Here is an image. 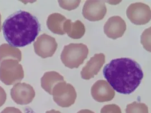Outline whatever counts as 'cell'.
<instances>
[{"mask_svg": "<svg viewBox=\"0 0 151 113\" xmlns=\"http://www.w3.org/2000/svg\"><path fill=\"white\" fill-rule=\"evenodd\" d=\"M1 13H0V32H1Z\"/></svg>", "mask_w": 151, "mask_h": 113, "instance_id": "obj_25", "label": "cell"}, {"mask_svg": "<svg viewBox=\"0 0 151 113\" xmlns=\"http://www.w3.org/2000/svg\"><path fill=\"white\" fill-rule=\"evenodd\" d=\"M2 28L4 38L10 45L23 48L35 41L41 30V24L30 12L19 10L6 18Z\"/></svg>", "mask_w": 151, "mask_h": 113, "instance_id": "obj_2", "label": "cell"}, {"mask_svg": "<svg viewBox=\"0 0 151 113\" xmlns=\"http://www.w3.org/2000/svg\"><path fill=\"white\" fill-rule=\"evenodd\" d=\"M1 113H23L20 110L15 107H7L4 109Z\"/></svg>", "mask_w": 151, "mask_h": 113, "instance_id": "obj_22", "label": "cell"}, {"mask_svg": "<svg viewBox=\"0 0 151 113\" xmlns=\"http://www.w3.org/2000/svg\"><path fill=\"white\" fill-rule=\"evenodd\" d=\"M89 50L83 43H70L64 46L61 60L64 65L70 69L78 68L87 59Z\"/></svg>", "mask_w": 151, "mask_h": 113, "instance_id": "obj_3", "label": "cell"}, {"mask_svg": "<svg viewBox=\"0 0 151 113\" xmlns=\"http://www.w3.org/2000/svg\"><path fill=\"white\" fill-rule=\"evenodd\" d=\"M16 60L2 61L0 64V80L7 86L18 83L24 77L23 68Z\"/></svg>", "mask_w": 151, "mask_h": 113, "instance_id": "obj_4", "label": "cell"}, {"mask_svg": "<svg viewBox=\"0 0 151 113\" xmlns=\"http://www.w3.org/2000/svg\"><path fill=\"white\" fill-rule=\"evenodd\" d=\"M101 113H122L120 107L116 104L105 105L101 110Z\"/></svg>", "mask_w": 151, "mask_h": 113, "instance_id": "obj_20", "label": "cell"}, {"mask_svg": "<svg viewBox=\"0 0 151 113\" xmlns=\"http://www.w3.org/2000/svg\"><path fill=\"white\" fill-rule=\"evenodd\" d=\"M58 4L61 8L71 11L79 6L81 4V1H59Z\"/></svg>", "mask_w": 151, "mask_h": 113, "instance_id": "obj_19", "label": "cell"}, {"mask_svg": "<svg viewBox=\"0 0 151 113\" xmlns=\"http://www.w3.org/2000/svg\"><path fill=\"white\" fill-rule=\"evenodd\" d=\"M105 63V54H95L83 68L81 71V78L85 80L93 78L98 74Z\"/></svg>", "mask_w": 151, "mask_h": 113, "instance_id": "obj_12", "label": "cell"}, {"mask_svg": "<svg viewBox=\"0 0 151 113\" xmlns=\"http://www.w3.org/2000/svg\"><path fill=\"white\" fill-rule=\"evenodd\" d=\"M126 113H148V107L144 103L134 101L127 105Z\"/></svg>", "mask_w": 151, "mask_h": 113, "instance_id": "obj_17", "label": "cell"}, {"mask_svg": "<svg viewBox=\"0 0 151 113\" xmlns=\"http://www.w3.org/2000/svg\"><path fill=\"white\" fill-rule=\"evenodd\" d=\"M91 91L93 99L99 102L111 101L115 95V91L105 80H99L96 82Z\"/></svg>", "mask_w": 151, "mask_h": 113, "instance_id": "obj_10", "label": "cell"}, {"mask_svg": "<svg viewBox=\"0 0 151 113\" xmlns=\"http://www.w3.org/2000/svg\"><path fill=\"white\" fill-rule=\"evenodd\" d=\"M127 30L125 22L119 16L109 18L104 25V32L109 38L116 40L122 37Z\"/></svg>", "mask_w": 151, "mask_h": 113, "instance_id": "obj_11", "label": "cell"}, {"mask_svg": "<svg viewBox=\"0 0 151 113\" xmlns=\"http://www.w3.org/2000/svg\"><path fill=\"white\" fill-rule=\"evenodd\" d=\"M77 113H95L92 111L88 110V109H83L79 111Z\"/></svg>", "mask_w": 151, "mask_h": 113, "instance_id": "obj_23", "label": "cell"}, {"mask_svg": "<svg viewBox=\"0 0 151 113\" xmlns=\"http://www.w3.org/2000/svg\"><path fill=\"white\" fill-rule=\"evenodd\" d=\"M67 19L60 13H53L48 16L47 20V26L48 30L55 34L64 35L65 23Z\"/></svg>", "mask_w": 151, "mask_h": 113, "instance_id": "obj_14", "label": "cell"}, {"mask_svg": "<svg viewBox=\"0 0 151 113\" xmlns=\"http://www.w3.org/2000/svg\"><path fill=\"white\" fill-rule=\"evenodd\" d=\"M141 43L147 51H151V27L145 30L142 33Z\"/></svg>", "mask_w": 151, "mask_h": 113, "instance_id": "obj_18", "label": "cell"}, {"mask_svg": "<svg viewBox=\"0 0 151 113\" xmlns=\"http://www.w3.org/2000/svg\"><path fill=\"white\" fill-rule=\"evenodd\" d=\"M127 15L130 21L134 24L145 25L151 20V9L145 4L135 2L128 6Z\"/></svg>", "mask_w": 151, "mask_h": 113, "instance_id": "obj_6", "label": "cell"}, {"mask_svg": "<svg viewBox=\"0 0 151 113\" xmlns=\"http://www.w3.org/2000/svg\"><path fill=\"white\" fill-rule=\"evenodd\" d=\"M33 46L35 54L43 59H46L53 56L58 44L55 38L44 33L38 37Z\"/></svg>", "mask_w": 151, "mask_h": 113, "instance_id": "obj_7", "label": "cell"}, {"mask_svg": "<svg viewBox=\"0 0 151 113\" xmlns=\"http://www.w3.org/2000/svg\"><path fill=\"white\" fill-rule=\"evenodd\" d=\"M64 31L68 36L73 39H80L86 33V28L80 20L72 22L70 19H67L64 26Z\"/></svg>", "mask_w": 151, "mask_h": 113, "instance_id": "obj_15", "label": "cell"}, {"mask_svg": "<svg viewBox=\"0 0 151 113\" xmlns=\"http://www.w3.org/2000/svg\"><path fill=\"white\" fill-rule=\"evenodd\" d=\"M103 74L114 90L124 95L133 93L144 77L139 64L127 58L111 60L104 66Z\"/></svg>", "mask_w": 151, "mask_h": 113, "instance_id": "obj_1", "label": "cell"}, {"mask_svg": "<svg viewBox=\"0 0 151 113\" xmlns=\"http://www.w3.org/2000/svg\"><path fill=\"white\" fill-rule=\"evenodd\" d=\"M52 95L53 101L62 107H70L75 103L77 97L75 88L65 81L60 82L54 87Z\"/></svg>", "mask_w": 151, "mask_h": 113, "instance_id": "obj_5", "label": "cell"}, {"mask_svg": "<svg viewBox=\"0 0 151 113\" xmlns=\"http://www.w3.org/2000/svg\"><path fill=\"white\" fill-rule=\"evenodd\" d=\"M107 7L103 1H87L83 8V17L91 22L102 20L106 14Z\"/></svg>", "mask_w": 151, "mask_h": 113, "instance_id": "obj_9", "label": "cell"}, {"mask_svg": "<svg viewBox=\"0 0 151 113\" xmlns=\"http://www.w3.org/2000/svg\"><path fill=\"white\" fill-rule=\"evenodd\" d=\"M7 99L6 91L1 86H0V107L5 103Z\"/></svg>", "mask_w": 151, "mask_h": 113, "instance_id": "obj_21", "label": "cell"}, {"mask_svg": "<svg viewBox=\"0 0 151 113\" xmlns=\"http://www.w3.org/2000/svg\"><path fill=\"white\" fill-rule=\"evenodd\" d=\"M10 95L15 103L20 105H26L31 103L35 97L33 87L29 84L19 82L11 89Z\"/></svg>", "mask_w": 151, "mask_h": 113, "instance_id": "obj_8", "label": "cell"}, {"mask_svg": "<svg viewBox=\"0 0 151 113\" xmlns=\"http://www.w3.org/2000/svg\"><path fill=\"white\" fill-rule=\"evenodd\" d=\"M22 58V52L18 48L13 47L7 43L0 45V63L9 59L16 60L20 62Z\"/></svg>", "mask_w": 151, "mask_h": 113, "instance_id": "obj_16", "label": "cell"}, {"mask_svg": "<svg viewBox=\"0 0 151 113\" xmlns=\"http://www.w3.org/2000/svg\"><path fill=\"white\" fill-rule=\"evenodd\" d=\"M64 81V77L57 71H47L41 78V87L47 93L52 95L54 87L58 83Z\"/></svg>", "mask_w": 151, "mask_h": 113, "instance_id": "obj_13", "label": "cell"}, {"mask_svg": "<svg viewBox=\"0 0 151 113\" xmlns=\"http://www.w3.org/2000/svg\"><path fill=\"white\" fill-rule=\"evenodd\" d=\"M46 113H62L61 112H60V111L58 110H49V111H47Z\"/></svg>", "mask_w": 151, "mask_h": 113, "instance_id": "obj_24", "label": "cell"}]
</instances>
